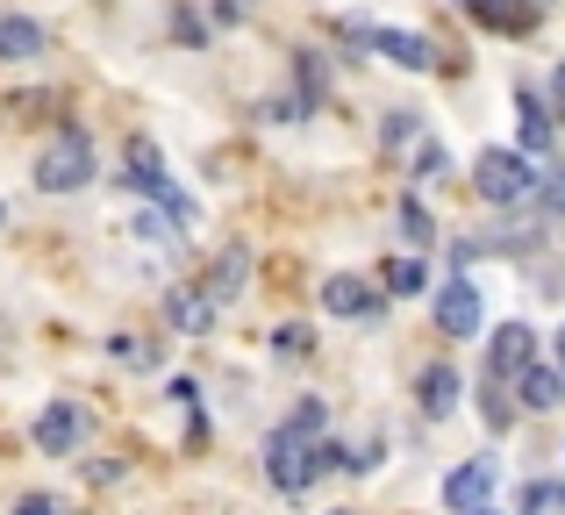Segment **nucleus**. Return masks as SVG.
I'll return each mask as SVG.
<instances>
[{
  "mask_svg": "<svg viewBox=\"0 0 565 515\" xmlns=\"http://www.w3.org/2000/svg\"><path fill=\"white\" fill-rule=\"evenodd\" d=\"M36 444L51 451V459H65V451L79 444V408H72V401H51V408L36 416Z\"/></svg>",
  "mask_w": 565,
  "mask_h": 515,
  "instance_id": "8",
  "label": "nucleus"
},
{
  "mask_svg": "<svg viewBox=\"0 0 565 515\" xmlns=\"http://www.w3.org/2000/svg\"><path fill=\"white\" fill-rule=\"evenodd\" d=\"M558 365H565V330H558Z\"/></svg>",
  "mask_w": 565,
  "mask_h": 515,
  "instance_id": "27",
  "label": "nucleus"
},
{
  "mask_svg": "<svg viewBox=\"0 0 565 515\" xmlns=\"http://www.w3.org/2000/svg\"><path fill=\"white\" fill-rule=\"evenodd\" d=\"M472 515H494V508H472Z\"/></svg>",
  "mask_w": 565,
  "mask_h": 515,
  "instance_id": "28",
  "label": "nucleus"
},
{
  "mask_svg": "<svg viewBox=\"0 0 565 515\" xmlns=\"http://www.w3.org/2000/svg\"><path fill=\"white\" fill-rule=\"evenodd\" d=\"M523 365H530V330H523V322H501L494 358H487V379H515Z\"/></svg>",
  "mask_w": 565,
  "mask_h": 515,
  "instance_id": "9",
  "label": "nucleus"
},
{
  "mask_svg": "<svg viewBox=\"0 0 565 515\" xmlns=\"http://www.w3.org/2000/svg\"><path fill=\"white\" fill-rule=\"evenodd\" d=\"M322 401H301L294 422H279L273 444H265V473H273L279 494H308V480L322 473Z\"/></svg>",
  "mask_w": 565,
  "mask_h": 515,
  "instance_id": "1",
  "label": "nucleus"
},
{
  "mask_svg": "<svg viewBox=\"0 0 565 515\" xmlns=\"http://www.w3.org/2000/svg\"><path fill=\"white\" fill-rule=\"evenodd\" d=\"M552 108H558V122H565V65L552 72Z\"/></svg>",
  "mask_w": 565,
  "mask_h": 515,
  "instance_id": "26",
  "label": "nucleus"
},
{
  "mask_svg": "<svg viewBox=\"0 0 565 515\" xmlns=\"http://www.w3.org/2000/svg\"><path fill=\"white\" fill-rule=\"evenodd\" d=\"M444 172H451V151H444V143H423V172H415V180H444Z\"/></svg>",
  "mask_w": 565,
  "mask_h": 515,
  "instance_id": "22",
  "label": "nucleus"
},
{
  "mask_svg": "<svg viewBox=\"0 0 565 515\" xmlns=\"http://www.w3.org/2000/svg\"><path fill=\"white\" fill-rule=\"evenodd\" d=\"M115 358H122V365H151V351H143L137 336H115Z\"/></svg>",
  "mask_w": 565,
  "mask_h": 515,
  "instance_id": "24",
  "label": "nucleus"
},
{
  "mask_svg": "<svg viewBox=\"0 0 565 515\" xmlns=\"http://www.w3.org/2000/svg\"><path fill=\"white\" fill-rule=\"evenodd\" d=\"M401 229H408L415 244H429V237H437V223H429V208H423V201H415V194L401 201Z\"/></svg>",
  "mask_w": 565,
  "mask_h": 515,
  "instance_id": "19",
  "label": "nucleus"
},
{
  "mask_svg": "<svg viewBox=\"0 0 565 515\" xmlns=\"http://www.w3.org/2000/svg\"><path fill=\"white\" fill-rule=\"evenodd\" d=\"M487 494H494V459H472V465H458V473L444 480V508L451 515H472Z\"/></svg>",
  "mask_w": 565,
  "mask_h": 515,
  "instance_id": "5",
  "label": "nucleus"
},
{
  "mask_svg": "<svg viewBox=\"0 0 565 515\" xmlns=\"http://www.w3.org/2000/svg\"><path fill=\"white\" fill-rule=\"evenodd\" d=\"M415 394H423V416H451V408H458V373H451V365H429Z\"/></svg>",
  "mask_w": 565,
  "mask_h": 515,
  "instance_id": "14",
  "label": "nucleus"
},
{
  "mask_svg": "<svg viewBox=\"0 0 565 515\" xmlns=\"http://www.w3.org/2000/svg\"><path fill=\"white\" fill-rule=\"evenodd\" d=\"M408 137H415V115L394 108V115H386V143H408Z\"/></svg>",
  "mask_w": 565,
  "mask_h": 515,
  "instance_id": "23",
  "label": "nucleus"
},
{
  "mask_svg": "<svg viewBox=\"0 0 565 515\" xmlns=\"http://www.w3.org/2000/svg\"><path fill=\"white\" fill-rule=\"evenodd\" d=\"M523 401L530 408H558L565 401V373L558 365H523Z\"/></svg>",
  "mask_w": 565,
  "mask_h": 515,
  "instance_id": "16",
  "label": "nucleus"
},
{
  "mask_svg": "<svg viewBox=\"0 0 565 515\" xmlns=\"http://www.w3.org/2000/svg\"><path fill=\"white\" fill-rule=\"evenodd\" d=\"M122 180L129 186H137V194H151L158 201V208H166L172 215V223H193V201L180 194V186H172V172H166V158H158V143L151 137H129V151H122Z\"/></svg>",
  "mask_w": 565,
  "mask_h": 515,
  "instance_id": "3",
  "label": "nucleus"
},
{
  "mask_svg": "<svg viewBox=\"0 0 565 515\" xmlns=\"http://www.w3.org/2000/svg\"><path fill=\"white\" fill-rule=\"evenodd\" d=\"M215 293H207V287H180V293H172V322H180V330H193V336H201V330H215Z\"/></svg>",
  "mask_w": 565,
  "mask_h": 515,
  "instance_id": "11",
  "label": "nucleus"
},
{
  "mask_svg": "<svg viewBox=\"0 0 565 515\" xmlns=\"http://www.w3.org/2000/svg\"><path fill=\"white\" fill-rule=\"evenodd\" d=\"M530 194L544 201V215H565V165H544V172H537V186H530Z\"/></svg>",
  "mask_w": 565,
  "mask_h": 515,
  "instance_id": "18",
  "label": "nucleus"
},
{
  "mask_svg": "<svg viewBox=\"0 0 565 515\" xmlns=\"http://www.w3.org/2000/svg\"><path fill=\"white\" fill-rule=\"evenodd\" d=\"M308 344H316V336H308L301 322H287V330L273 336V351H279V358H308Z\"/></svg>",
  "mask_w": 565,
  "mask_h": 515,
  "instance_id": "21",
  "label": "nucleus"
},
{
  "mask_svg": "<svg viewBox=\"0 0 565 515\" xmlns=\"http://www.w3.org/2000/svg\"><path fill=\"white\" fill-rule=\"evenodd\" d=\"M244 272H250V251H244V244H230V251H222V258H215V272H207V279H201V287H207V293H215V301H230V293H236V287H244Z\"/></svg>",
  "mask_w": 565,
  "mask_h": 515,
  "instance_id": "15",
  "label": "nucleus"
},
{
  "mask_svg": "<svg viewBox=\"0 0 565 515\" xmlns=\"http://www.w3.org/2000/svg\"><path fill=\"white\" fill-rule=\"evenodd\" d=\"M472 8V22H487V29H530L537 22V0H466Z\"/></svg>",
  "mask_w": 565,
  "mask_h": 515,
  "instance_id": "12",
  "label": "nucleus"
},
{
  "mask_svg": "<svg viewBox=\"0 0 565 515\" xmlns=\"http://www.w3.org/2000/svg\"><path fill=\"white\" fill-rule=\"evenodd\" d=\"M0 223H8V208H0Z\"/></svg>",
  "mask_w": 565,
  "mask_h": 515,
  "instance_id": "29",
  "label": "nucleus"
},
{
  "mask_svg": "<svg viewBox=\"0 0 565 515\" xmlns=\"http://www.w3.org/2000/svg\"><path fill=\"white\" fill-rule=\"evenodd\" d=\"M373 301L380 293L365 287V279H351V272H337L330 287H322V308H330V315H373Z\"/></svg>",
  "mask_w": 565,
  "mask_h": 515,
  "instance_id": "10",
  "label": "nucleus"
},
{
  "mask_svg": "<svg viewBox=\"0 0 565 515\" xmlns=\"http://www.w3.org/2000/svg\"><path fill=\"white\" fill-rule=\"evenodd\" d=\"M365 36H373V51H380V57H394L401 72H429V65H437V51H429L415 29H365Z\"/></svg>",
  "mask_w": 565,
  "mask_h": 515,
  "instance_id": "7",
  "label": "nucleus"
},
{
  "mask_svg": "<svg viewBox=\"0 0 565 515\" xmlns=\"http://www.w3.org/2000/svg\"><path fill=\"white\" fill-rule=\"evenodd\" d=\"M330 515H344V508H330Z\"/></svg>",
  "mask_w": 565,
  "mask_h": 515,
  "instance_id": "30",
  "label": "nucleus"
},
{
  "mask_svg": "<svg viewBox=\"0 0 565 515\" xmlns=\"http://www.w3.org/2000/svg\"><path fill=\"white\" fill-rule=\"evenodd\" d=\"M386 293H423V265L394 258V265H386Z\"/></svg>",
  "mask_w": 565,
  "mask_h": 515,
  "instance_id": "20",
  "label": "nucleus"
},
{
  "mask_svg": "<svg viewBox=\"0 0 565 515\" xmlns=\"http://www.w3.org/2000/svg\"><path fill=\"white\" fill-rule=\"evenodd\" d=\"M14 515H57V508H51V494H22V502H14Z\"/></svg>",
  "mask_w": 565,
  "mask_h": 515,
  "instance_id": "25",
  "label": "nucleus"
},
{
  "mask_svg": "<svg viewBox=\"0 0 565 515\" xmlns=\"http://www.w3.org/2000/svg\"><path fill=\"white\" fill-rule=\"evenodd\" d=\"M86 180H94V143H86V129H57L36 151V186L43 194H79Z\"/></svg>",
  "mask_w": 565,
  "mask_h": 515,
  "instance_id": "2",
  "label": "nucleus"
},
{
  "mask_svg": "<svg viewBox=\"0 0 565 515\" xmlns=\"http://www.w3.org/2000/svg\"><path fill=\"white\" fill-rule=\"evenodd\" d=\"M537 186V172H530V158L523 151H480V165H472V194L480 201H494V208H515V201Z\"/></svg>",
  "mask_w": 565,
  "mask_h": 515,
  "instance_id": "4",
  "label": "nucleus"
},
{
  "mask_svg": "<svg viewBox=\"0 0 565 515\" xmlns=\"http://www.w3.org/2000/svg\"><path fill=\"white\" fill-rule=\"evenodd\" d=\"M0 57H43V29L29 22V14H0Z\"/></svg>",
  "mask_w": 565,
  "mask_h": 515,
  "instance_id": "13",
  "label": "nucleus"
},
{
  "mask_svg": "<svg viewBox=\"0 0 565 515\" xmlns=\"http://www.w3.org/2000/svg\"><path fill=\"white\" fill-rule=\"evenodd\" d=\"M515 108H523V143H530V151H552V115H544V100L523 94Z\"/></svg>",
  "mask_w": 565,
  "mask_h": 515,
  "instance_id": "17",
  "label": "nucleus"
},
{
  "mask_svg": "<svg viewBox=\"0 0 565 515\" xmlns=\"http://www.w3.org/2000/svg\"><path fill=\"white\" fill-rule=\"evenodd\" d=\"M437 330L444 336H472V330H480V293H472L466 279H444V293H437Z\"/></svg>",
  "mask_w": 565,
  "mask_h": 515,
  "instance_id": "6",
  "label": "nucleus"
}]
</instances>
